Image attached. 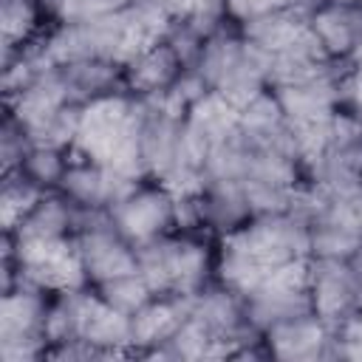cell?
<instances>
[{"label":"cell","mask_w":362,"mask_h":362,"mask_svg":"<svg viewBox=\"0 0 362 362\" xmlns=\"http://www.w3.org/2000/svg\"><path fill=\"white\" fill-rule=\"evenodd\" d=\"M311 257L308 223L291 212L252 215L223 235L218 280L238 297H246L269 272Z\"/></svg>","instance_id":"1"},{"label":"cell","mask_w":362,"mask_h":362,"mask_svg":"<svg viewBox=\"0 0 362 362\" xmlns=\"http://www.w3.org/2000/svg\"><path fill=\"white\" fill-rule=\"evenodd\" d=\"M144 122L147 102L133 93H105L82 105L71 158L113 167L130 178L147 175L144 161Z\"/></svg>","instance_id":"2"},{"label":"cell","mask_w":362,"mask_h":362,"mask_svg":"<svg viewBox=\"0 0 362 362\" xmlns=\"http://www.w3.org/2000/svg\"><path fill=\"white\" fill-rule=\"evenodd\" d=\"M195 71L204 76L209 90H218L232 105H246L252 96L269 88L272 54L249 42L243 34H212L206 37Z\"/></svg>","instance_id":"3"},{"label":"cell","mask_w":362,"mask_h":362,"mask_svg":"<svg viewBox=\"0 0 362 362\" xmlns=\"http://www.w3.org/2000/svg\"><path fill=\"white\" fill-rule=\"evenodd\" d=\"M139 272L156 297L164 294H198L206 286L209 252L192 238L161 235L144 246H136Z\"/></svg>","instance_id":"4"},{"label":"cell","mask_w":362,"mask_h":362,"mask_svg":"<svg viewBox=\"0 0 362 362\" xmlns=\"http://www.w3.org/2000/svg\"><path fill=\"white\" fill-rule=\"evenodd\" d=\"M48 291L34 286H14L3 291L0 308V359L3 362H34L45 359V314H48Z\"/></svg>","instance_id":"5"},{"label":"cell","mask_w":362,"mask_h":362,"mask_svg":"<svg viewBox=\"0 0 362 362\" xmlns=\"http://www.w3.org/2000/svg\"><path fill=\"white\" fill-rule=\"evenodd\" d=\"M243 300L246 317L255 331H269L272 325L314 314L311 311V274H308V257L286 263L274 272H269Z\"/></svg>","instance_id":"6"},{"label":"cell","mask_w":362,"mask_h":362,"mask_svg":"<svg viewBox=\"0 0 362 362\" xmlns=\"http://www.w3.org/2000/svg\"><path fill=\"white\" fill-rule=\"evenodd\" d=\"M107 212H110L113 226L119 229V235L127 243L144 246V243L167 235L170 226L175 223V195L161 184L139 187L124 201L110 206Z\"/></svg>","instance_id":"7"},{"label":"cell","mask_w":362,"mask_h":362,"mask_svg":"<svg viewBox=\"0 0 362 362\" xmlns=\"http://www.w3.org/2000/svg\"><path fill=\"white\" fill-rule=\"evenodd\" d=\"M57 189L82 209H110L119 201H124L133 189H139V178H130L96 161L68 156V167Z\"/></svg>","instance_id":"8"},{"label":"cell","mask_w":362,"mask_h":362,"mask_svg":"<svg viewBox=\"0 0 362 362\" xmlns=\"http://www.w3.org/2000/svg\"><path fill=\"white\" fill-rule=\"evenodd\" d=\"M311 274V311L325 320L331 328L345 322L351 314L362 311V300L348 269V260L308 257Z\"/></svg>","instance_id":"9"},{"label":"cell","mask_w":362,"mask_h":362,"mask_svg":"<svg viewBox=\"0 0 362 362\" xmlns=\"http://www.w3.org/2000/svg\"><path fill=\"white\" fill-rule=\"evenodd\" d=\"M269 356L286 359V362H314L334 354V328L320 320L317 314H303L283 320L263 331Z\"/></svg>","instance_id":"10"},{"label":"cell","mask_w":362,"mask_h":362,"mask_svg":"<svg viewBox=\"0 0 362 362\" xmlns=\"http://www.w3.org/2000/svg\"><path fill=\"white\" fill-rule=\"evenodd\" d=\"M339 79H342V71L331 65L328 71H320L297 82L274 85L272 90L283 107L286 122L300 124V122H314L339 110Z\"/></svg>","instance_id":"11"},{"label":"cell","mask_w":362,"mask_h":362,"mask_svg":"<svg viewBox=\"0 0 362 362\" xmlns=\"http://www.w3.org/2000/svg\"><path fill=\"white\" fill-rule=\"evenodd\" d=\"M85 339L96 348L110 351L113 356H130L133 351V334H130V317L107 305L96 291L79 294V308H76V337Z\"/></svg>","instance_id":"12"},{"label":"cell","mask_w":362,"mask_h":362,"mask_svg":"<svg viewBox=\"0 0 362 362\" xmlns=\"http://www.w3.org/2000/svg\"><path fill=\"white\" fill-rule=\"evenodd\" d=\"M195 294H164L153 297L144 308H139L130 317V334H133V351L150 354L153 348L173 339V334L187 322L192 311Z\"/></svg>","instance_id":"13"},{"label":"cell","mask_w":362,"mask_h":362,"mask_svg":"<svg viewBox=\"0 0 362 362\" xmlns=\"http://www.w3.org/2000/svg\"><path fill=\"white\" fill-rule=\"evenodd\" d=\"M79 206L68 201L62 192H45L42 201L11 229L6 232L14 243H37V240H57L76 235Z\"/></svg>","instance_id":"14"},{"label":"cell","mask_w":362,"mask_h":362,"mask_svg":"<svg viewBox=\"0 0 362 362\" xmlns=\"http://www.w3.org/2000/svg\"><path fill=\"white\" fill-rule=\"evenodd\" d=\"M187 68L175 57L167 40L144 48L136 59L124 65V88L133 96H158L164 93Z\"/></svg>","instance_id":"15"},{"label":"cell","mask_w":362,"mask_h":362,"mask_svg":"<svg viewBox=\"0 0 362 362\" xmlns=\"http://www.w3.org/2000/svg\"><path fill=\"white\" fill-rule=\"evenodd\" d=\"M311 31L322 42L331 59L348 62L356 34L362 28V6H348V3H331L325 0L320 8L311 11Z\"/></svg>","instance_id":"16"},{"label":"cell","mask_w":362,"mask_h":362,"mask_svg":"<svg viewBox=\"0 0 362 362\" xmlns=\"http://www.w3.org/2000/svg\"><path fill=\"white\" fill-rule=\"evenodd\" d=\"M238 110L240 107L218 90H206L184 116V127L206 153H212V147L238 133Z\"/></svg>","instance_id":"17"},{"label":"cell","mask_w":362,"mask_h":362,"mask_svg":"<svg viewBox=\"0 0 362 362\" xmlns=\"http://www.w3.org/2000/svg\"><path fill=\"white\" fill-rule=\"evenodd\" d=\"M198 201L204 226L218 229L223 235L252 218L240 181H204V187L198 189Z\"/></svg>","instance_id":"18"},{"label":"cell","mask_w":362,"mask_h":362,"mask_svg":"<svg viewBox=\"0 0 362 362\" xmlns=\"http://www.w3.org/2000/svg\"><path fill=\"white\" fill-rule=\"evenodd\" d=\"M308 20H311V14L303 8H277V11H269L255 20L240 23V34L249 42L260 45L263 51L277 54L308 28Z\"/></svg>","instance_id":"19"},{"label":"cell","mask_w":362,"mask_h":362,"mask_svg":"<svg viewBox=\"0 0 362 362\" xmlns=\"http://www.w3.org/2000/svg\"><path fill=\"white\" fill-rule=\"evenodd\" d=\"M59 68L65 74L74 102H79V105H85L96 96H105V93H116V88L124 85V68L116 62L79 59V62H68Z\"/></svg>","instance_id":"20"},{"label":"cell","mask_w":362,"mask_h":362,"mask_svg":"<svg viewBox=\"0 0 362 362\" xmlns=\"http://www.w3.org/2000/svg\"><path fill=\"white\" fill-rule=\"evenodd\" d=\"M40 184H34L25 173H3V187H0V223L3 232H11L45 195Z\"/></svg>","instance_id":"21"},{"label":"cell","mask_w":362,"mask_h":362,"mask_svg":"<svg viewBox=\"0 0 362 362\" xmlns=\"http://www.w3.org/2000/svg\"><path fill=\"white\" fill-rule=\"evenodd\" d=\"M40 0H0V28H3V57H11L28 45L40 28Z\"/></svg>","instance_id":"22"},{"label":"cell","mask_w":362,"mask_h":362,"mask_svg":"<svg viewBox=\"0 0 362 362\" xmlns=\"http://www.w3.org/2000/svg\"><path fill=\"white\" fill-rule=\"evenodd\" d=\"M96 294H99L107 305H113L116 311H122V314H127V317H133L139 308H144V305L156 297L139 269H136V272H127V274H119V277H113V280L99 283V286H96Z\"/></svg>","instance_id":"23"},{"label":"cell","mask_w":362,"mask_h":362,"mask_svg":"<svg viewBox=\"0 0 362 362\" xmlns=\"http://www.w3.org/2000/svg\"><path fill=\"white\" fill-rule=\"evenodd\" d=\"M308 240H311V257H325V260H348L356 249H362V235L337 223L308 226Z\"/></svg>","instance_id":"24"},{"label":"cell","mask_w":362,"mask_h":362,"mask_svg":"<svg viewBox=\"0 0 362 362\" xmlns=\"http://www.w3.org/2000/svg\"><path fill=\"white\" fill-rule=\"evenodd\" d=\"M68 167V158H65V150H57V147H31L28 156L23 158V167L20 173H25L34 184H40L42 189H51V187H59V178Z\"/></svg>","instance_id":"25"},{"label":"cell","mask_w":362,"mask_h":362,"mask_svg":"<svg viewBox=\"0 0 362 362\" xmlns=\"http://www.w3.org/2000/svg\"><path fill=\"white\" fill-rule=\"evenodd\" d=\"M141 0H54L51 6V17H57L59 23H82V20H93L127 6H136Z\"/></svg>","instance_id":"26"},{"label":"cell","mask_w":362,"mask_h":362,"mask_svg":"<svg viewBox=\"0 0 362 362\" xmlns=\"http://www.w3.org/2000/svg\"><path fill=\"white\" fill-rule=\"evenodd\" d=\"M31 147L34 144H31L28 133L23 130V124L6 113V122H3V130H0V167H3V173L20 170L23 158L28 156Z\"/></svg>","instance_id":"27"},{"label":"cell","mask_w":362,"mask_h":362,"mask_svg":"<svg viewBox=\"0 0 362 362\" xmlns=\"http://www.w3.org/2000/svg\"><path fill=\"white\" fill-rule=\"evenodd\" d=\"M334 354L345 359H362V311L351 314L334 328Z\"/></svg>","instance_id":"28"},{"label":"cell","mask_w":362,"mask_h":362,"mask_svg":"<svg viewBox=\"0 0 362 362\" xmlns=\"http://www.w3.org/2000/svg\"><path fill=\"white\" fill-rule=\"evenodd\" d=\"M348 65L362 68V28H359V34H356V42H354V51H351V57H348Z\"/></svg>","instance_id":"29"},{"label":"cell","mask_w":362,"mask_h":362,"mask_svg":"<svg viewBox=\"0 0 362 362\" xmlns=\"http://www.w3.org/2000/svg\"><path fill=\"white\" fill-rule=\"evenodd\" d=\"M331 3H348V6H362V0H331Z\"/></svg>","instance_id":"30"}]
</instances>
